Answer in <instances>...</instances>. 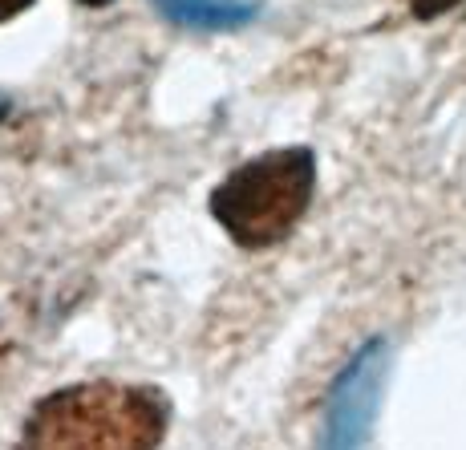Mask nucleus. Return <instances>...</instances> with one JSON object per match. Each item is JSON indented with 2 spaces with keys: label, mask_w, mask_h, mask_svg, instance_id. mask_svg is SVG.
<instances>
[{
  "label": "nucleus",
  "mask_w": 466,
  "mask_h": 450,
  "mask_svg": "<svg viewBox=\"0 0 466 450\" xmlns=\"http://www.w3.org/2000/svg\"><path fill=\"white\" fill-rule=\"evenodd\" d=\"M167 435V402L150 385L77 382L45 394L21 426L29 450H155Z\"/></svg>",
  "instance_id": "f257e3e1"
},
{
  "label": "nucleus",
  "mask_w": 466,
  "mask_h": 450,
  "mask_svg": "<svg viewBox=\"0 0 466 450\" xmlns=\"http://www.w3.org/2000/svg\"><path fill=\"white\" fill-rule=\"evenodd\" d=\"M158 16L191 33H239L259 16V0H150Z\"/></svg>",
  "instance_id": "20e7f679"
},
{
  "label": "nucleus",
  "mask_w": 466,
  "mask_h": 450,
  "mask_svg": "<svg viewBox=\"0 0 466 450\" xmlns=\"http://www.w3.org/2000/svg\"><path fill=\"white\" fill-rule=\"evenodd\" d=\"M77 5H86V8H106V5H114V0H77Z\"/></svg>",
  "instance_id": "0eeeda50"
},
{
  "label": "nucleus",
  "mask_w": 466,
  "mask_h": 450,
  "mask_svg": "<svg viewBox=\"0 0 466 450\" xmlns=\"http://www.w3.org/2000/svg\"><path fill=\"white\" fill-rule=\"evenodd\" d=\"M385 369H390V345L381 337L365 341L353 353V362L340 369V377L329 390V410H325V446H361L373 430L381 406V385Z\"/></svg>",
  "instance_id": "7ed1b4c3"
},
{
  "label": "nucleus",
  "mask_w": 466,
  "mask_h": 450,
  "mask_svg": "<svg viewBox=\"0 0 466 450\" xmlns=\"http://www.w3.org/2000/svg\"><path fill=\"white\" fill-rule=\"evenodd\" d=\"M462 0H414V16L418 21H434V16L451 13V8H459Z\"/></svg>",
  "instance_id": "39448f33"
},
{
  "label": "nucleus",
  "mask_w": 466,
  "mask_h": 450,
  "mask_svg": "<svg viewBox=\"0 0 466 450\" xmlns=\"http://www.w3.org/2000/svg\"><path fill=\"white\" fill-rule=\"evenodd\" d=\"M317 195L312 147H280L248 159L211 191V220L236 248L259 251L292 236Z\"/></svg>",
  "instance_id": "f03ea898"
},
{
  "label": "nucleus",
  "mask_w": 466,
  "mask_h": 450,
  "mask_svg": "<svg viewBox=\"0 0 466 450\" xmlns=\"http://www.w3.org/2000/svg\"><path fill=\"white\" fill-rule=\"evenodd\" d=\"M8 110H13V106H8V97H0V122L8 118Z\"/></svg>",
  "instance_id": "6e6552de"
},
{
  "label": "nucleus",
  "mask_w": 466,
  "mask_h": 450,
  "mask_svg": "<svg viewBox=\"0 0 466 450\" xmlns=\"http://www.w3.org/2000/svg\"><path fill=\"white\" fill-rule=\"evenodd\" d=\"M33 5H37V0H0V25L13 21V16H21V13H29Z\"/></svg>",
  "instance_id": "423d86ee"
}]
</instances>
